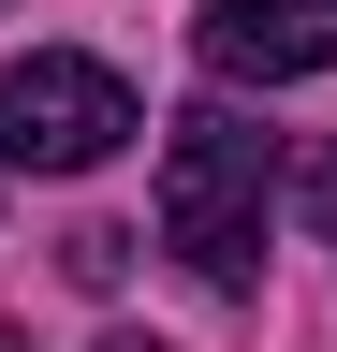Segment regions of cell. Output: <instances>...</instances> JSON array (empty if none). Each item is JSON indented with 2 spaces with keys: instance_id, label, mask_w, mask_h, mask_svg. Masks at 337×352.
Masks as SVG:
<instances>
[{
  "instance_id": "1",
  "label": "cell",
  "mask_w": 337,
  "mask_h": 352,
  "mask_svg": "<svg viewBox=\"0 0 337 352\" xmlns=\"http://www.w3.org/2000/svg\"><path fill=\"white\" fill-rule=\"evenodd\" d=\"M161 250H176L205 294L264 279V132L235 103H191L176 147H161Z\"/></svg>"
},
{
  "instance_id": "5",
  "label": "cell",
  "mask_w": 337,
  "mask_h": 352,
  "mask_svg": "<svg viewBox=\"0 0 337 352\" xmlns=\"http://www.w3.org/2000/svg\"><path fill=\"white\" fill-rule=\"evenodd\" d=\"M293 206H308L323 235H337V147H308V162H293Z\"/></svg>"
},
{
  "instance_id": "3",
  "label": "cell",
  "mask_w": 337,
  "mask_h": 352,
  "mask_svg": "<svg viewBox=\"0 0 337 352\" xmlns=\"http://www.w3.org/2000/svg\"><path fill=\"white\" fill-rule=\"evenodd\" d=\"M191 44H205L220 88H293V74L337 59V0H205Z\"/></svg>"
},
{
  "instance_id": "6",
  "label": "cell",
  "mask_w": 337,
  "mask_h": 352,
  "mask_svg": "<svg viewBox=\"0 0 337 352\" xmlns=\"http://www.w3.org/2000/svg\"><path fill=\"white\" fill-rule=\"evenodd\" d=\"M103 352H161V338H103Z\"/></svg>"
},
{
  "instance_id": "7",
  "label": "cell",
  "mask_w": 337,
  "mask_h": 352,
  "mask_svg": "<svg viewBox=\"0 0 337 352\" xmlns=\"http://www.w3.org/2000/svg\"><path fill=\"white\" fill-rule=\"evenodd\" d=\"M0 352H30V338H15V323H0Z\"/></svg>"
},
{
  "instance_id": "4",
  "label": "cell",
  "mask_w": 337,
  "mask_h": 352,
  "mask_svg": "<svg viewBox=\"0 0 337 352\" xmlns=\"http://www.w3.org/2000/svg\"><path fill=\"white\" fill-rule=\"evenodd\" d=\"M73 279L117 294V279H132V235H117V220H89V235H73Z\"/></svg>"
},
{
  "instance_id": "2",
  "label": "cell",
  "mask_w": 337,
  "mask_h": 352,
  "mask_svg": "<svg viewBox=\"0 0 337 352\" xmlns=\"http://www.w3.org/2000/svg\"><path fill=\"white\" fill-rule=\"evenodd\" d=\"M132 88H117L103 59H15L0 74V162H30V176H89L132 147Z\"/></svg>"
}]
</instances>
